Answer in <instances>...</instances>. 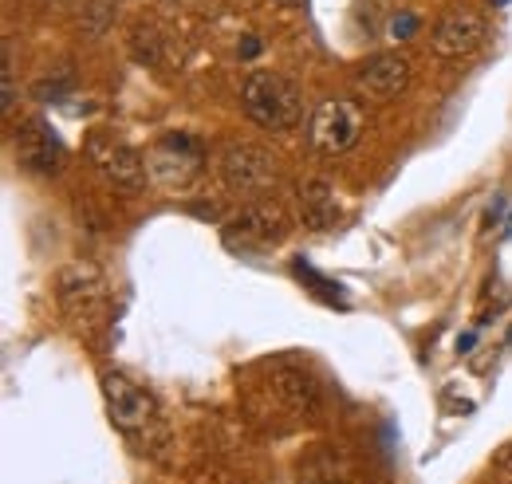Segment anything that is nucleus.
Instances as JSON below:
<instances>
[{
    "mask_svg": "<svg viewBox=\"0 0 512 484\" xmlns=\"http://www.w3.org/2000/svg\"><path fill=\"white\" fill-rule=\"evenodd\" d=\"M288 237V213L276 201H253L245 205L229 225H225V244L237 252H253V248H268Z\"/></svg>",
    "mask_w": 512,
    "mask_h": 484,
    "instance_id": "f03ea898",
    "label": "nucleus"
},
{
    "mask_svg": "<svg viewBox=\"0 0 512 484\" xmlns=\"http://www.w3.org/2000/svg\"><path fill=\"white\" fill-rule=\"evenodd\" d=\"M0 79H4L0 111H4V115H12V107H16V67H12V40H4V60H0Z\"/></svg>",
    "mask_w": 512,
    "mask_h": 484,
    "instance_id": "2eb2a0df",
    "label": "nucleus"
},
{
    "mask_svg": "<svg viewBox=\"0 0 512 484\" xmlns=\"http://www.w3.org/2000/svg\"><path fill=\"white\" fill-rule=\"evenodd\" d=\"M296 201H300V221H304L308 229L327 233V229L339 225V201H335L331 182H323V178L304 182L300 185V193H296Z\"/></svg>",
    "mask_w": 512,
    "mask_h": 484,
    "instance_id": "ddd939ff",
    "label": "nucleus"
},
{
    "mask_svg": "<svg viewBox=\"0 0 512 484\" xmlns=\"http://www.w3.org/2000/svg\"><path fill=\"white\" fill-rule=\"evenodd\" d=\"M87 154H91L95 170L115 185V189H142L146 174H150L146 170V158L134 146L119 142V138H107V134H95L91 146H87Z\"/></svg>",
    "mask_w": 512,
    "mask_h": 484,
    "instance_id": "0eeeda50",
    "label": "nucleus"
},
{
    "mask_svg": "<svg viewBox=\"0 0 512 484\" xmlns=\"http://www.w3.org/2000/svg\"><path fill=\"white\" fill-rule=\"evenodd\" d=\"M414 32H418V16H414V12H402V16L390 20V36H394V40H410Z\"/></svg>",
    "mask_w": 512,
    "mask_h": 484,
    "instance_id": "f3484780",
    "label": "nucleus"
},
{
    "mask_svg": "<svg viewBox=\"0 0 512 484\" xmlns=\"http://www.w3.org/2000/svg\"><path fill=\"white\" fill-rule=\"evenodd\" d=\"M485 40V20L473 12H449L434 24V52L446 60H465L481 48Z\"/></svg>",
    "mask_w": 512,
    "mask_h": 484,
    "instance_id": "9d476101",
    "label": "nucleus"
},
{
    "mask_svg": "<svg viewBox=\"0 0 512 484\" xmlns=\"http://www.w3.org/2000/svg\"><path fill=\"white\" fill-rule=\"evenodd\" d=\"M103 398H107L111 422L119 425V429H127V433H142L146 425L154 422V414H158L154 398L142 386H134L130 378H123L119 370L103 374Z\"/></svg>",
    "mask_w": 512,
    "mask_h": 484,
    "instance_id": "423d86ee",
    "label": "nucleus"
},
{
    "mask_svg": "<svg viewBox=\"0 0 512 484\" xmlns=\"http://www.w3.org/2000/svg\"><path fill=\"white\" fill-rule=\"evenodd\" d=\"M276 394L296 410V414H316L323 402L320 382L308 370H280L276 374Z\"/></svg>",
    "mask_w": 512,
    "mask_h": 484,
    "instance_id": "4468645a",
    "label": "nucleus"
},
{
    "mask_svg": "<svg viewBox=\"0 0 512 484\" xmlns=\"http://www.w3.org/2000/svg\"><path fill=\"white\" fill-rule=\"evenodd\" d=\"M221 182L229 185L233 193L245 197H260L264 189H272L276 182V162L264 146L253 142H233L221 150Z\"/></svg>",
    "mask_w": 512,
    "mask_h": 484,
    "instance_id": "20e7f679",
    "label": "nucleus"
},
{
    "mask_svg": "<svg viewBox=\"0 0 512 484\" xmlns=\"http://www.w3.org/2000/svg\"><path fill=\"white\" fill-rule=\"evenodd\" d=\"M103 292H107L103 272H99L95 264H87V260L67 264L64 272H60V280H56V296H60V307H64L67 315H87V311H95L99 300H103Z\"/></svg>",
    "mask_w": 512,
    "mask_h": 484,
    "instance_id": "1a4fd4ad",
    "label": "nucleus"
},
{
    "mask_svg": "<svg viewBox=\"0 0 512 484\" xmlns=\"http://www.w3.org/2000/svg\"><path fill=\"white\" fill-rule=\"evenodd\" d=\"M493 4H509V0H493Z\"/></svg>",
    "mask_w": 512,
    "mask_h": 484,
    "instance_id": "412c9836",
    "label": "nucleus"
},
{
    "mask_svg": "<svg viewBox=\"0 0 512 484\" xmlns=\"http://www.w3.org/2000/svg\"><path fill=\"white\" fill-rule=\"evenodd\" d=\"M355 473V457L343 445H316L300 457V484H351Z\"/></svg>",
    "mask_w": 512,
    "mask_h": 484,
    "instance_id": "f8f14e48",
    "label": "nucleus"
},
{
    "mask_svg": "<svg viewBox=\"0 0 512 484\" xmlns=\"http://www.w3.org/2000/svg\"><path fill=\"white\" fill-rule=\"evenodd\" d=\"M146 170H150V178L158 185H166V189H182V185H190L197 178V170H201V146L193 142L190 134H166V138H158L154 142V150L146 154Z\"/></svg>",
    "mask_w": 512,
    "mask_h": 484,
    "instance_id": "39448f33",
    "label": "nucleus"
},
{
    "mask_svg": "<svg viewBox=\"0 0 512 484\" xmlns=\"http://www.w3.org/2000/svg\"><path fill=\"white\" fill-rule=\"evenodd\" d=\"M363 130V115L351 99H323L308 119V142L316 154H343L347 146H355Z\"/></svg>",
    "mask_w": 512,
    "mask_h": 484,
    "instance_id": "7ed1b4c3",
    "label": "nucleus"
},
{
    "mask_svg": "<svg viewBox=\"0 0 512 484\" xmlns=\"http://www.w3.org/2000/svg\"><path fill=\"white\" fill-rule=\"evenodd\" d=\"M134 56L142 63L158 60V32L154 28H134Z\"/></svg>",
    "mask_w": 512,
    "mask_h": 484,
    "instance_id": "dca6fc26",
    "label": "nucleus"
},
{
    "mask_svg": "<svg viewBox=\"0 0 512 484\" xmlns=\"http://www.w3.org/2000/svg\"><path fill=\"white\" fill-rule=\"evenodd\" d=\"M280 4H304V0H280Z\"/></svg>",
    "mask_w": 512,
    "mask_h": 484,
    "instance_id": "aec40b11",
    "label": "nucleus"
},
{
    "mask_svg": "<svg viewBox=\"0 0 512 484\" xmlns=\"http://www.w3.org/2000/svg\"><path fill=\"white\" fill-rule=\"evenodd\" d=\"M241 103H245V115L264 126V130H292L304 119V95L300 87L280 75V71H253L245 83H241Z\"/></svg>",
    "mask_w": 512,
    "mask_h": 484,
    "instance_id": "f257e3e1",
    "label": "nucleus"
},
{
    "mask_svg": "<svg viewBox=\"0 0 512 484\" xmlns=\"http://www.w3.org/2000/svg\"><path fill=\"white\" fill-rule=\"evenodd\" d=\"M355 83H359V91L371 95L375 103H390V99H398V95L410 87V60H406V56H394V52L375 56V60L359 71Z\"/></svg>",
    "mask_w": 512,
    "mask_h": 484,
    "instance_id": "9b49d317",
    "label": "nucleus"
},
{
    "mask_svg": "<svg viewBox=\"0 0 512 484\" xmlns=\"http://www.w3.org/2000/svg\"><path fill=\"white\" fill-rule=\"evenodd\" d=\"M505 473H509V481H512V453L505 457Z\"/></svg>",
    "mask_w": 512,
    "mask_h": 484,
    "instance_id": "6ab92c4d",
    "label": "nucleus"
},
{
    "mask_svg": "<svg viewBox=\"0 0 512 484\" xmlns=\"http://www.w3.org/2000/svg\"><path fill=\"white\" fill-rule=\"evenodd\" d=\"M16 158H20L24 170L48 178V174H56V170L64 166V146H60V138L52 134L48 122L28 119L16 126Z\"/></svg>",
    "mask_w": 512,
    "mask_h": 484,
    "instance_id": "6e6552de",
    "label": "nucleus"
},
{
    "mask_svg": "<svg viewBox=\"0 0 512 484\" xmlns=\"http://www.w3.org/2000/svg\"><path fill=\"white\" fill-rule=\"evenodd\" d=\"M256 48H260L256 40H245V48H241V56H256Z\"/></svg>",
    "mask_w": 512,
    "mask_h": 484,
    "instance_id": "a211bd4d",
    "label": "nucleus"
}]
</instances>
